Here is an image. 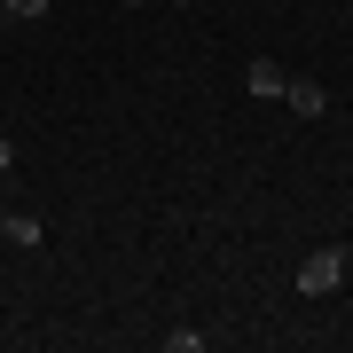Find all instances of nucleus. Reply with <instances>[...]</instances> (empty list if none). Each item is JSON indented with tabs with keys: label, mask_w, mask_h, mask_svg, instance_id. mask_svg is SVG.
Segmentation results:
<instances>
[{
	"label": "nucleus",
	"mask_w": 353,
	"mask_h": 353,
	"mask_svg": "<svg viewBox=\"0 0 353 353\" xmlns=\"http://www.w3.org/2000/svg\"><path fill=\"white\" fill-rule=\"evenodd\" d=\"M126 8H150V0H126Z\"/></svg>",
	"instance_id": "nucleus-8"
},
{
	"label": "nucleus",
	"mask_w": 353,
	"mask_h": 353,
	"mask_svg": "<svg viewBox=\"0 0 353 353\" xmlns=\"http://www.w3.org/2000/svg\"><path fill=\"white\" fill-rule=\"evenodd\" d=\"M0 220H8V212H0Z\"/></svg>",
	"instance_id": "nucleus-10"
},
{
	"label": "nucleus",
	"mask_w": 353,
	"mask_h": 353,
	"mask_svg": "<svg viewBox=\"0 0 353 353\" xmlns=\"http://www.w3.org/2000/svg\"><path fill=\"white\" fill-rule=\"evenodd\" d=\"M173 8H196V0H173Z\"/></svg>",
	"instance_id": "nucleus-9"
},
{
	"label": "nucleus",
	"mask_w": 353,
	"mask_h": 353,
	"mask_svg": "<svg viewBox=\"0 0 353 353\" xmlns=\"http://www.w3.org/2000/svg\"><path fill=\"white\" fill-rule=\"evenodd\" d=\"M0 236H8V243H24V252H39L48 220H39V212H8V220H0Z\"/></svg>",
	"instance_id": "nucleus-4"
},
{
	"label": "nucleus",
	"mask_w": 353,
	"mask_h": 353,
	"mask_svg": "<svg viewBox=\"0 0 353 353\" xmlns=\"http://www.w3.org/2000/svg\"><path fill=\"white\" fill-rule=\"evenodd\" d=\"M243 79H252L259 102H283V87H290V71L275 63V55H252V71H243Z\"/></svg>",
	"instance_id": "nucleus-3"
},
{
	"label": "nucleus",
	"mask_w": 353,
	"mask_h": 353,
	"mask_svg": "<svg viewBox=\"0 0 353 353\" xmlns=\"http://www.w3.org/2000/svg\"><path fill=\"white\" fill-rule=\"evenodd\" d=\"M8 165H16V141H8V134H0V173H8Z\"/></svg>",
	"instance_id": "nucleus-7"
},
{
	"label": "nucleus",
	"mask_w": 353,
	"mask_h": 353,
	"mask_svg": "<svg viewBox=\"0 0 353 353\" xmlns=\"http://www.w3.org/2000/svg\"><path fill=\"white\" fill-rule=\"evenodd\" d=\"M345 267H353V259L338 252V243H322V252H306V259H299V290H306V299H330V290L345 283Z\"/></svg>",
	"instance_id": "nucleus-1"
},
{
	"label": "nucleus",
	"mask_w": 353,
	"mask_h": 353,
	"mask_svg": "<svg viewBox=\"0 0 353 353\" xmlns=\"http://www.w3.org/2000/svg\"><path fill=\"white\" fill-rule=\"evenodd\" d=\"M165 353H204V330H165Z\"/></svg>",
	"instance_id": "nucleus-6"
},
{
	"label": "nucleus",
	"mask_w": 353,
	"mask_h": 353,
	"mask_svg": "<svg viewBox=\"0 0 353 353\" xmlns=\"http://www.w3.org/2000/svg\"><path fill=\"white\" fill-rule=\"evenodd\" d=\"M0 16H8V24H39V16H48V0H0Z\"/></svg>",
	"instance_id": "nucleus-5"
},
{
	"label": "nucleus",
	"mask_w": 353,
	"mask_h": 353,
	"mask_svg": "<svg viewBox=\"0 0 353 353\" xmlns=\"http://www.w3.org/2000/svg\"><path fill=\"white\" fill-rule=\"evenodd\" d=\"M283 102H290V118H330V87H314V79H290Z\"/></svg>",
	"instance_id": "nucleus-2"
}]
</instances>
